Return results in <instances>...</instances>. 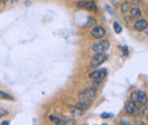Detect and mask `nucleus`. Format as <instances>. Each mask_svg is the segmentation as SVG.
I'll list each match as a JSON object with an SVG mask.
<instances>
[{
    "label": "nucleus",
    "mask_w": 148,
    "mask_h": 125,
    "mask_svg": "<svg viewBox=\"0 0 148 125\" xmlns=\"http://www.w3.org/2000/svg\"><path fill=\"white\" fill-rule=\"evenodd\" d=\"M131 101L137 106L139 104V100H138V92H132L131 93Z\"/></svg>",
    "instance_id": "ddd939ff"
},
{
    "label": "nucleus",
    "mask_w": 148,
    "mask_h": 125,
    "mask_svg": "<svg viewBox=\"0 0 148 125\" xmlns=\"http://www.w3.org/2000/svg\"><path fill=\"white\" fill-rule=\"evenodd\" d=\"M106 9L108 10V13H110V14H113V10L111 9V7H110V6H106Z\"/></svg>",
    "instance_id": "b1692460"
},
{
    "label": "nucleus",
    "mask_w": 148,
    "mask_h": 125,
    "mask_svg": "<svg viewBox=\"0 0 148 125\" xmlns=\"http://www.w3.org/2000/svg\"><path fill=\"white\" fill-rule=\"evenodd\" d=\"M146 118H147V121H148V114L146 115Z\"/></svg>",
    "instance_id": "bb28decb"
},
{
    "label": "nucleus",
    "mask_w": 148,
    "mask_h": 125,
    "mask_svg": "<svg viewBox=\"0 0 148 125\" xmlns=\"http://www.w3.org/2000/svg\"><path fill=\"white\" fill-rule=\"evenodd\" d=\"M138 100H139V104L141 105H145L147 102V96L145 91H138Z\"/></svg>",
    "instance_id": "1a4fd4ad"
},
{
    "label": "nucleus",
    "mask_w": 148,
    "mask_h": 125,
    "mask_svg": "<svg viewBox=\"0 0 148 125\" xmlns=\"http://www.w3.org/2000/svg\"><path fill=\"white\" fill-rule=\"evenodd\" d=\"M148 26V23L146 22V19H139V20H137L136 23H134V30L136 31H138V32H141V31H144V30H146Z\"/></svg>",
    "instance_id": "423d86ee"
},
{
    "label": "nucleus",
    "mask_w": 148,
    "mask_h": 125,
    "mask_svg": "<svg viewBox=\"0 0 148 125\" xmlns=\"http://www.w3.org/2000/svg\"><path fill=\"white\" fill-rule=\"evenodd\" d=\"M140 3H141V0H133L132 1V5H134V6H138Z\"/></svg>",
    "instance_id": "4be33fe9"
},
{
    "label": "nucleus",
    "mask_w": 148,
    "mask_h": 125,
    "mask_svg": "<svg viewBox=\"0 0 148 125\" xmlns=\"http://www.w3.org/2000/svg\"><path fill=\"white\" fill-rule=\"evenodd\" d=\"M49 118H50V120H51V121H53V122H54L55 124H65V122H64V121H63L62 118H59V117H55V116H50Z\"/></svg>",
    "instance_id": "2eb2a0df"
},
{
    "label": "nucleus",
    "mask_w": 148,
    "mask_h": 125,
    "mask_svg": "<svg viewBox=\"0 0 148 125\" xmlns=\"http://www.w3.org/2000/svg\"><path fill=\"white\" fill-rule=\"evenodd\" d=\"M108 117H111L110 114H101V118H108Z\"/></svg>",
    "instance_id": "5701e85b"
},
{
    "label": "nucleus",
    "mask_w": 148,
    "mask_h": 125,
    "mask_svg": "<svg viewBox=\"0 0 148 125\" xmlns=\"http://www.w3.org/2000/svg\"><path fill=\"white\" fill-rule=\"evenodd\" d=\"M7 114H8V111H7L6 109H2V108H0V118H1L2 116L7 115Z\"/></svg>",
    "instance_id": "aec40b11"
},
{
    "label": "nucleus",
    "mask_w": 148,
    "mask_h": 125,
    "mask_svg": "<svg viewBox=\"0 0 148 125\" xmlns=\"http://www.w3.org/2000/svg\"><path fill=\"white\" fill-rule=\"evenodd\" d=\"M100 84H101V83H100V81H95V82L92 83V88L93 89H97V88H99V87H100Z\"/></svg>",
    "instance_id": "6ab92c4d"
},
{
    "label": "nucleus",
    "mask_w": 148,
    "mask_h": 125,
    "mask_svg": "<svg viewBox=\"0 0 148 125\" xmlns=\"http://www.w3.org/2000/svg\"><path fill=\"white\" fill-rule=\"evenodd\" d=\"M106 75H107L106 68H101V70H96V71L91 72L89 74V77L93 81H101Z\"/></svg>",
    "instance_id": "20e7f679"
},
{
    "label": "nucleus",
    "mask_w": 148,
    "mask_h": 125,
    "mask_svg": "<svg viewBox=\"0 0 148 125\" xmlns=\"http://www.w3.org/2000/svg\"><path fill=\"white\" fill-rule=\"evenodd\" d=\"M110 48V42L107 40H99L92 44V50L96 54H103Z\"/></svg>",
    "instance_id": "f03ea898"
},
{
    "label": "nucleus",
    "mask_w": 148,
    "mask_h": 125,
    "mask_svg": "<svg viewBox=\"0 0 148 125\" xmlns=\"http://www.w3.org/2000/svg\"><path fill=\"white\" fill-rule=\"evenodd\" d=\"M86 9L89 10V12H97L98 8H97V5L95 1H88L87 2V6H86Z\"/></svg>",
    "instance_id": "9d476101"
},
{
    "label": "nucleus",
    "mask_w": 148,
    "mask_h": 125,
    "mask_svg": "<svg viewBox=\"0 0 148 125\" xmlns=\"http://www.w3.org/2000/svg\"><path fill=\"white\" fill-rule=\"evenodd\" d=\"M124 108H125V111L128 114H131V115H136L138 109H137V106L132 102V101H127L125 105H124Z\"/></svg>",
    "instance_id": "0eeeda50"
},
{
    "label": "nucleus",
    "mask_w": 148,
    "mask_h": 125,
    "mask_svg": "<svg viewBox=\"0 0 148 125\" xmlns=\"http://www.w3.org/2000/svg\"><path fill=\"white\" fill-rule=\"evenodd\" d=\"M95 24H96V19H95V18H92V17H90V18H89V22H88V23H87L84 26H86V27H89V26L95 25Z\"/></svg>",
    "instance_id": "a211bd4d"
},
{
    "label": "nucleus",
    "mask_w": 148,
    "mask_h": 125,
    "mask_svg": "<svg viewBox=\"0 0 148 125\" xmlns=\"http://www.w3.org/2000/svg\"><path fill=\"white\" fill-rule=\"evenodd\" d=\"M0 98H2V99H7V100H13V97H12L10 94H8L7 92L1 91V90H0Z\"/></svg>",
    "instance_id": "4468645a"
},
{
    "label": "nucleus",
    "mask_w": 148,
    "mask_h": 125,
    "mask_svg": "<svg viewBox=\"0 0 148 125\" xmlns=\"http://www.w3.org/2000/svg\"><path fill=\"white\" fill-rule=\"evenodd\" d=\"M113 26H114V30H115V32H116V33H121V31H122V27H121V25H120L117 22H114Z\"/></svg>",
    "instance_id": "dca6fc26"
},
{
    "label": "nucleus",
    "mask_w": 148,
    "mask_h": 125,
    "mask_svg": "<svg viewBox=\"0 0 148 125\" xmlns=\"http://www.w3.org/2000/svg\"><path fill=\"white\" fill-rule=\"evenodd\" d=\"M87 2H88V1H86V0H81V1L77 2V7H79V8H86Z\"/></svg>",
    "instance_id": "f3484780"
},
{
    "label": "nucleus",
    "mask_w": 148,
    "mask_h": 125,
    "mask_svg": "<svg viewBox=\"0 0 148 125\" xmlns=\"http://www.w3.org/2000/svg\"><path fill=\"white\" fill-rule=\"evenodd\" d=\"M120 124H127V125H129V124H131V122H130V121H128V120H121V121H120Z\"/></svg>",
    "instance_id": "412c9836"
},
{
    "label": "nucleus",
    "mask_w": 148,
    "mask_h": 125,
    "mask_svg": "<svg viewBox=\"0 0 148 125\" xmlns=\"http://www.w3.org/2000/svg\"><path fill=\"white\" fill-rule=\"evenodd\" d=\"M105 34H106V30L103 26H96V27H92L91 30V36L95 39H103Z\"/></svg>",
    "instance_id": "39448f33"
},
{
    "label": "nucleus",
    "mask_w": 148,
    "mask_h": 125,
    "mask_svg": "<svg viewBox=\"0 0 148 125\" xmlns=\"http://www.w3.org/2000/svg\"><path fill=\"white\" fill-rule=\"evenodd\" d=\"M122 49H123V51H124V55H128V49H127V47H123Z\"/></svg>",
    "instance_id": "393cba45"
},
{
    "label": "nucleus",
    "mask_w": 148,
    "mask_h": 125,
    "mask_svg": "<svg viewBox=\"0 0 148 125\" xmlns=\"http://www.w3.org/2000/svg\"><path fill=\"white\" fill-rule=\"evenodd\" d=\"M91 106V102H86V101H79L77 104H76V106L75 108L76 109H79V110H81V111H86L88 108Z\"/></svg>",
    "instance_id": "6e6552de"
},
{
    "label": "nucleus",
    "mask_w": 148,
    "mask_h": 125,
    "mask_svg": "<svg viewBox=\"0 0 148 125\" xmlns=\"http://www.w3.org/2000/svg\"><path fill=\"white\" fill-rule=\"evenodd\" d=\"M96 97V89L89 88L84 91L80 92L79 94V101H86V102H91Z\"/></svg>",
    "instance_id": "f257e3e1"
},
{
    "label": "nucleus",
    "mask_w": 148,
    "mask_h": 125,
    "mask_svg": "<svg viewBox=\"0 0 148 125\" xmlns=\"http://www.w3.org/2000/svg\"><path fill=\"white\" fill-rule=\"evenodd\" d=\"M1 124H3V125H8V124H9V121H3V122H2Z\"/></svg>",
    "instance_id": "a878e982"
},
{
    "label": "nucleus",
    "mask_w": 148,
    "mask_h": 125,
    "mask_svg": "<svg viewBox=\"0 0 148 125\" xmlns=\"http://www.w3.org/2000/svg\"><path fill=\"white\" fill-rule=\"evenodd\" d=\"M121 10H122V13H127V12H129L130 10V2L124 1V2L122 3V6H121Z\"/></svg>",
    "instance_id": "f8f14e48"
},
{
    "label": "nucleus",
    "mask_w": 148,
    "mask_h": 125,
    "mask_svg": "<svg viewBox=\"0 0 148 125\" xmlns=\"http://www.w3.org/2000/svg\"><path fill=\"white\" fill-rule=\"evenodd\" d=\"M108 59V56L103 53V54H96V56H93V58L90 60V67L96 68L98 66H100L103 63H105Z\"/></svg>",
    "instance_id": "7ed1b4c3"
},
{
    "label": "nucleus",
    "mask_w": 148,
    "mask_h": 125,
    "mask_svg": "<svg viewBox=\"0 0 148 125\" xmlns=\"http://www.w3.org/2000/svg\"><path fill=\"white\" fill-rule=\"evenodd\" d=\"M130 14H131V16H132V17H139V16H141V14H143V13H141L140 8L134 7V8H132V9H131Z\"/></svg>",
    "instance_id": "9b49d317"
}]
</instances>
